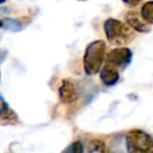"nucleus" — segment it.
Listing matches in <instances>:
<instances>
[{
    "label": "nucleus",
    "instance_id": "nucleus-4",
    "mask_svg": "<svg viewBox=\"0 0 153 153\" xmlns=\"http://www.w3.org/2000/svg\"><path fill=\"white\" fill-rule=\"evenodd\" d=\"M131 57H133V53L129 48L120 47L109 51V54L106 55V63L115 66L117 69L118 68L124 69L130 63Z\"/></svg>",
    "mask_w": 153,
    "mask_h": 153
},
{
    "label": "nucleus",
    "instance_id": "nucleus-3",
    "mask_svg": "<svg viewBox=\"0 0 153 153\" xmlns=\"http://www.w3.org/2000/svg\"><path fill=\"white\" fill-rule=\"evenodd\" d=\"M126 147L128 153H153V139L143 130L133 129L126 135Z\"/></svg>",
    "mask_w": 153,
    "mask_h": 153
},
{
    "label": "nucleus",
    "instance_id": "nucleus-6",
    "mask_svg": "<svg viewBox=\"0 0 153 153\" xmlns=\"http://www.w3.org/2000/svg\"><path fill=\"white\" fill-rule=\"evenodd\" d=\"M98 73L102 82L105 86H114L120 79L118 69L110 63H105V66H102Z\"/></svg>",
    "mask_w": 153,
    "mask_h": 153
},
{
    "label": "nucleus",
    "instance_id": "nucleus-9",
    "mask_svg": "<svg viewBox=\"0 0 153 153\" xmlns=\"http://www.w3.org/2000/svg\"><path fill=\"white\" fill-rule=\"evenodd\" d=\"M141 18L149 25L153 23V1H147L143 4L141 7Z\"/></svg>",
    "mask_w": 153,
    "mask_h": 153
},
{
    "label": "nucleus",
    "instance_id": "nucleus-1",
    "mask_svg": "<svg viewBox=\"0 0 153 153\" xmlns=\"http://www.w3.org/2000/svg\"><path fill=\"white\" fill-rule=\"evenodd\" d=\"M105 50H106V44L105 41L103 39L93 41L86 47L84 53L82 65H84V71L87 75H94L99 72L105 59Z\"/></svg>",
    "mask_w": 153,
    "mask_h": 153
},
{
    "label": "nucleus",
    "instance_id": "nucleus-10",
    "mask_svg": "<svg viewBox=\"0 0 153 153\" xmlns=\"http://www.w3.org/2000/svg\"><path fill=\"white\" fill-rule=\"evenodd\" d=\"M87 153H108V149H106L105 143L102 140L94 139L90 142Z\"/></svg>",
    "mask_w": 153,
    "mask_h": 153
},
{
    "label": "nucleus",
    "instance_id": "nucleus-13",
    "mask_svg": "<svg viewBox=\"0 0 153 153\" xmlns=\"http://www.w3.org/2000/svg\"><path fill=\"white\" fill-rule=\"evenodd\" d=\"M6 56H7V51L4 50V49H0V63H2L5 61Z\"/></svg>",
    "mask_w": 153,
    "mask_h": 153
},
{
    "label": "nucleus",
    "instance_id": "nucleus-11",
    "mask_svg": "<svg viewBox=\"0 0 153 153\" xmlns=\"http://www.w3.org/2000/svg\"><path fill=\"white\" fill-rule=\"evenodd\" d=\"M62 153H84V145L79 140L73 141L62 151Z\"/></svg>",
    "mask_w": 153,
    "mask_h": 153
},
{
    "label": "nucleus",
    "instance_id": "nucleus-2",
    "mask_svg": "<svg viewBox=\"0 0 153 153\" xmlns=\"http://www.w3.org/2000/svg\"><path fill=\"white\" fill-rule=\"evenodd\" d=\"M104 32L108 41L115 45H126L134 38L133 30L124 23L115 18H108L104 22Z\"/></svg>",
    "mask_w": 153,
    "mask_h": 153
},
{
    "label": "nucleus",
    "instance_id": "nucleus-12",
    "mask_svg": "<svg viewBox=\"0 0 153 153\" xmlns=\"http://www.w3.org/2000/svg\"><path fill=\"white\" fill-rule=\"evenodd\" d=\"M124 2V5H127L128 7H135L137 6L142 0H122Z\"/></svg>",
    "mask_w": 153,
    "mask_h": 153
},
{
    "label": "nucleus",
    "instance_id": "nucleus-7",
    "mask_svg": "<svg viewBox=\"0 0 153 153\" xmlns=\"http://www.w3.org/2000/svg\"><path fill=\"white\" fill-rule=\"evenodd\" d=\"M126 22L127 25L137 32H149L151 31V25L147 24L136 12L129 11L126 13Z\"/></svg>",
    "mask_w": 153,
    "mask_h": 153
},
{
    "label": "nucleus",
    "instance_id": "nucleus-5",
    "mask_svg": "<svg viewBox=\"0 0 153 153\" xmlns=\"http://www.w3.org/2000/svg\"><path fill=\"white\" fill-rule=\"evenodd\" d=\"M78 97L75 84L71 79H63L59 86V98L63 104H72Z\"/></svg>",
    "mask_w": 153,
    "mask_h": 153
},
{
    "label": "nucleus",
    "instance_id": "nucleus-14",
    "mask_svg": "<svg viewBox=\"0 0 153 153\" xmlns=\"http://www.w3.org/2000/svg\"><path fill=\"white\" fill-rule=\"evenodd\" d=\"M1 26H4V20H2V19H0V27H1Z\"/></svg>",
    "mask_w": 153,
    "mask_h": 153
},
{
    "label": "nucleus",
    "instance_id": "nucleus-15",
    "mask_svg": "<svg viewBox=\"0 0 153 153\" xmlns=\"http://www.w3.org/2000/svg\"><path fill=\"white\" fill-rule=\"evenodd\" d=\"M4 2H5V0H0V5H1V4H4Z\"/></svg>",
    "mask_w": 153,
    "mask_h": 153
},
{
    "label": "nucleus",
    "instance_id": "nucleus-8",
    "mask_svg": "<svg viewBox=\"0 0 153 153\" xmlns=\"http://www.w3.org/2000/svg\"><path fill=\"white\" fill-rule=\"evenodd\" d=\"M17 114L10 108L7 102L0 94V124L8 126V124H17L18 123Z\"/></svg>",
    "mask_w": 153,
    "mask_h": 153
}]
</instances>
